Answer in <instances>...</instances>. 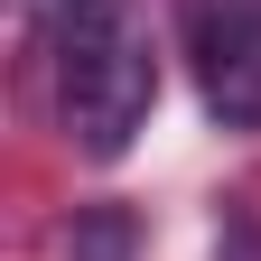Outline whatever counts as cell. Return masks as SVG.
<instances>
[{
    "mask_svg": "<svg viewBox=\"0 0 261 261\" xmlns=\"http://www.w3.org/2000/svg\"><path fill=\"white\" fill-rule=\"evenodd\" d=\"M47 65H56V121L75 140V159H121L140 140V121L159 103V47H149L140 0H65Z\"/></svg>",
    "mask_w": 261,
    "mask_h": 261,
    "instance_id": "6da1fadb",
    "label": "cell"
},
{
    "mask_svg": "<svg viewBox=\"0 0 261 261\" xmlns=\"http://www.w3.org/2000/svg\"><path fill=\"white\" fill-rule=\"evenodd\" d=\"M196 93L224 130H261V0H187Z\"/></svg>",
    "mask_w": 261,
    "mask_h": 261,
    "instance_id": "7a4b0ae2",
    "label": "cell"
},
{
    "mask_svg": "<svg viewBox=\"0 0 261 261\" xmlns=\"http://www.w3.org/2000/svg\"><path fill=\"white\" fill-rule=\"evenodd\" d=\"M121 252H130V224L121 215H84L75 224V261H121Z\"/></svg>",
    "mask_w": 261,
    "mask_h": 261,
    "instance_id": "3957f363",
    "label": "cell"
}]
</instances>
